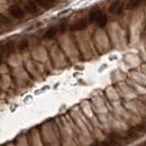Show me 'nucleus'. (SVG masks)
<instances>
[{
    "instance_id": "1",
    "label": "nucleus",
    "mask_w": 146,
    "mask_h": 146,
    "mask_svg": "<svg viewBox=\"0 0 146 146\" xmlns=\"http://www.w3.org/2000/svg\"><path fill=\"white\" fill-rule=\"evenodd\" d=\"M89 20L94 21L99 27H104L107 24V16L100 10H93V11L90 13Z\"/></svg>"
},
{
    "instance_id": "3",
    "label": "nucleus",
    "mask_w": 146,
    "mask_h": 146,
    "mask_svg": "<svg viewBox=\"0 0 146 146\" xmlns=\"http://www.w3.org/2000/svg\"><path fill=\"white\" fill-rule=\"evenodd\" d=\"M24 9H25V11H27V13H29L32 15H36V14H38V11H39V6L37 5L35 0H28L25 3Z\"/></svg>"
},
{
    "instance_id": "8",
    "label": "nucleus",
    "mask_w": 146,
    "mask_h": 146,
    "mask_svg": "<svg viewBox=\"0 0 146 146\" xmlns=\"http://www.w3.org/2000/svg\"><path fill=\"white\" fill-rule=\"evenodd\" d=\"M0 20H1V23H5V24L9 23V19L7 17H5V16H2V15H0Z\"/></svg>"
},
{
    "instance_id": "4",
    "label": "nucleus",
    "mask_w": 146,
    "mask_h": 146,
    "mask_svg": "<svg viewBox=\"0 0 146 146\" xmlns=\"http://www.w3.org/2000/svg\"><path fill=\"white\" fill-rule=\"evenodd\" d=\"M87 25H88V19H81V20H79L78 23H75L73 25L72 27H71V29H72L73 32H75V31H82V29H84L87 27Z\"/></svg>"
},
{
    "instance_id": "9",
    "label": "nucleus",
    "mask_w": 146,
    "mask_h": 146,
    "mask_svg": "<svg viewBox=\"0 0 146 146\" xmlns=\"http://www.w3.org/2000/svg\"><path fill=\"white\" fill-rule=\"evenodd\" d=\"M1 62H2V55L0 54V63H1Z\"/></svg>"
},
{
    "instance_id": "2",
    "label": "nucleus",
    "mask_w": 146,
    "mask_h": 146,
    "mask_svg": "<svg viewBox=\"0 0 146 146\" xmlns=\"http://www.w3.org/2000/svg\"><path fill=\"white\" fill-rule=\"evenodd\" d=\"M9 14H10L14 18H17V19L23 18V17L25 16V9L21 8L18 5H13V6H10V8H9Z\"/></svg>"
},
{
    "instance_id": "5",
    "label": "nucleus",
    "mask_w": 146,
    "mask_h": 146,
    "mask_svg": "<svg viewBox=\"0 0 146 146\" xmlns=\"http://www.w3.org/2000/svg\"><path fill=\"white\" fill-rule=\"evenodd\" d=\"M60 31H58V26H54V27H51L46 33H45V35H44V38H46V39H51V38H53V37L58 33Z\"/></svg>"
},
{
    "instance_id": "6",
    "label": "nucleus",
    "mask_w": 146,
    "mask_h": 146,
    "mask_svg": "<svg viewBox=\"0 0 146 146\" xmlns=\"http://www.w3.org/2000/svg\"><path fill=\"white\" fill-rule=\"evenodd\" d=\"M36 3L39 7H43V8H50L51 6H53L56 0H35Z\"/></svg>"
},
{
    "instance_id": "7",
    "label": "nucleus",
    "mask_w": 146,
    "mask_h": 146,
    "mask_svg": "<svg viewBox=\"0 0 146 146\" xmlns=\"http://www.w3.org/2000/svg\"><path fill=\"white\" fill-rule=\"evenodd\" d=\"M27 45H28V44H27V42H26V40L21 42V43H20V45H19V50H24V48H26V47H27Z\"/></svg>"
}]
</instances>
